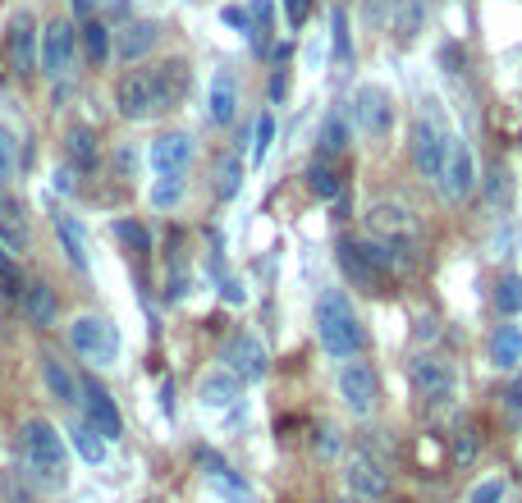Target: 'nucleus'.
<instances>
[{
  "label": "nucleus",
  "mask_w": 522,
  "mask_h": 503,
  "mask_svg": "<svg viewBox=\"0 0 522 503\" xmlns=\"http://www.w3.org/2000/svg\"><path fill=\"white\" fill-rule=\"evenodd\" d=\"M445 439H449V444H454V462H458V467H468V462L477 458L481 435H477V430H472V426H458L454 435H445Z\"/></svg>",
  "instance_id": "4c0bfd02"
},
{
  "label": "nucleus",
  "mask_w": 522,
  "mask_h": 503,
  "mask_svg": "<svg viewBox=\"0 0 522 503\" xmlns=\"http://www.w3.org/2000/svg\"><path fill=\"white\" fill-rule=\"evenodd\" d=\"M106 5H115V0H106ZM120 5H124V0H120Z\"/></svg>",
  "instance_id": "864d4df0"
},
{
  "label": "nucleus",
  "mask_w": 522,
  "mask_h": 503,
  "mask_svg": "<svg viewBox=\"0 0 522 503\" xmlns=\"http://www.w3.org/2000/svg\"><path fill=\"white\" fill-rule=\"evenodd\" d=\"M339 252V266H344V275L353 279V284H362V289H376V284H385V279L394 275V252L385 243H376V238H344V243L335 247Z\"/></svg>",
  "instance_id": "39448f33"
},
{
  "label": "nucleus",
  "mask_w": 522,
  "mask_h": 503,
  "mask_svg": "<svg viewBox=\"0 0 522 503\" xmlns=\"http://www.w3.org/2000/svg\"><path fill=\"white\" fill-rule=\"evenodd\" d=\"M55 188H60V193H69V188H74V179H69V170H55Z\"/></svg>",
  "instance_id": "3c124183"
},
{
  "label": "nucleus",
  "mask_w": 522,
  "mask_h": 503,
  "mask_svg": "<svg viewBox=\"0 0 522 503\" xmlns=\"http://www.w3.org/2000/svg\"><path fill=\"white\" fill-rule=\"evenodd\" d=\"M19 462L28 471V481L42 485V490H65L69 485V453H65V439L55 435L51 421L33 417L23 421L19 430Z\"/></svg>",
  "instance_id": "f257e3e1"
},
{
  "label": "nucleus",
  "mask_w": 522,
  "mask_h": 503,
  "mask_svg": "<svg viewBox=\"0 0 522 503\" xmlns=\"http://www.w3.org/2000/svg\"><path fill=\"white\" fill-rule=\"evenodd\" d=\"M225 366L239 375V380H261V375L271 371V357H266L261 339H252V334H229V343H225Z\"/></svg>",
  "instance_id": "2eb2a0df"
},
{
  "label": "nucleus",
  "mask_w": 522,
  "mask_h": 503,
  "mask_svg": "<svg viewBox=\"0 0 522 503\" xmlns=\"http://www.w3.org/2000/svg\"><path fill=\"white\" fill-rule=\"evenodd\" d=\"M486 197H490V206H495V211H509V202H513V179H509V165H490Z\"/></svg>",
  "instance_id": "7c9ffc66"
},
{
  "label": "nucleus",
  "mask_w": 522,
  "mask_h": 503,
  "mask_svg": "<svg viewBox=\"0 0 522 503\" xmlns=\"http://www.w3.org/2000/svg\"><path fill=\"white\" fill-rule=\"evenodd\" d=\"M518 362H522V325H500L490 334V366L518 371Z\"/></svg>",
  "instance_id": "412c9836"
},
{
  "label": "nucleus",
  "mask_w": 522,
  "mask_h": 503,
  "mask_svg": "<svg viewBox=\"0 0 522 503\" xmlns=\"http://www.w3.org/2000/svg\"><path fill=\"white\" fill-rule=\"evenodd\" d=\"M0 293L23 298V279H19V270H14V261H10V252H5V247H0Z\"/></svg>",
  "instance_id": "a19ab883"
},
{
  "label": "nucleus",
  "mask_w": 522,
  "mask_h": 503,
  "mask_svg": "<svg viewBox=\"0 0 522 503\" xmlns=\"http://www.w3.org/2000/svg\"><path fill=\"white\" fill-rule=\"evenodd\" d=\"M10 60H14V74H33L37 69V28H33V14H14L10 23Z\"/></svg>",
  "instance_id": "a211bd4d"
},
{
  "label": "nucleus",
  "mask_w": 522,
  "mask_h": 503,
  "mask_svg": "<svg viewBox=\"0 0 522 503\" xmlns=\"http://www.w3.org/2000/svg\"><path fill=\"white\" fill-rule=\"evenodd\" d=\"M188 161H193V138H188V133H161V138L147 147L152 174H184Z\"/></svg>",
  "instance_id": "dca6fc26"
},
{
  "label": "nucleus",
  "mask_w": 522,
  "mask_h": 503,
  "mask_svg": "<svg viewBox=\"0 0 522 503\" xmlns=\"http://www.w3.org/2000/svg\"><path fill=\"white\" fill-rule=\"evenodd\" d=\"M330 46H335V65L348 69V60H353V42H348V14L344 10L330 14Z\"/></svg>",
  "instance_id": "72a5a7b5"
},
{
  "label": "nucleus",
  "mask_w": 522,
  "mask_h": 503,
  "mask_svg": "<svg viewBox=\"0 0 522 503\" xmlns=\"http://www.w3.org/2000/svg\"><path fill=\"white\" fill-rule=\"evenodd\" d=\"M179 193H184V174H156V183H152V206H174L179 202Z\"/></svg>",
  "instance_id": "e433bc0d"
},
{
  "label": "nucleus",
  "mask_w": 522,
  "mask_h": 503,
  "mask_svg": "<svg viewBox=\"0 0 522 503\" xmlns=\"http://www.w3.org/2000/svg\"><path fill=\"white\" fill-rule=\"evenodd\" d=\"M65 156L78 170H92V165H97V138H92L87 124H74V129L65 133Z\"/></svg>",
  "instance_id": "bb28decb"
},
{
  "label": "nucleus",
  "mask_w": 522,
  "mask_h": 503,
  "mask_svg": "<svg viewBox=\"0 0 522 503\" xmlns=\"http://www.w3.org/2000/svg\"><path fill=\"white\" fill-rule=\"evenodd\" d=\"M197 398H202V407H211V412H225V407H234L243 398V380L229 371V366H216V371L202 375Z\"/></svg>",
  "instance_id": "f3484780"
},
{
  "label": "nucleus",
  "mask_w": 522,
  "mask_h": 503,
  "mask_svg": "<svg viewBox=\"0 0 522 503\" xmlns=\"http://www.w3.org/2000/svg\"><path fill=\"white\" fill-rule=\"evenodd\" d=\"M83 46H87V55H92V60H110V28L106 23H97V19H87L83 23Z\"/></svg>",
  "instance_id": "c9c22d12"
},
{
  "label": "nucleus",
  "mask_w": 522,
  "mask_h": 503,
  "mask_svg": "<svg viewBox=\"0 0 522 503\" xmlns=\"http://www.w3.org/2000/svg\"><path fill=\"white\" fill-rule=\"evenodd\" d=\"M307 14H312V0H284V19L294 23V28L307 19Z\"/></svg>",
  "instance_id": "49530a36"
},
{
  "label": "nucleus",
  "mask_w": 522,
  "mask_h": 503,
  "mask_svg": "<svg viewBox=\"0 0 522 503\" xmlns=\"http://www.w3.org/2000/svg\"><path fill=\"white\" fill-rule=\"evenodd\" d=\"M69 5H74V14H83V19H87V14H92V10H97V5H101V0H69Z\"/></svg>",
  "instance_id": "8fccbe9b"
},
{
  "label": "nucleus",
  "mask_w": 522,
  "mask_h": 503,
  "mask_svg": "<svg viewBox=\"0 0 522 503\" xmlns=\"http://www.w3.org/2000/svg\"><path fill=\"white\" fill-rule=\"evenodd\" d=\"M495 311L500 316H518L522 311V275H504L495 284Z\"/></svg>",
  "instance_id": "473e14b6"
},
{
  "label": "nucleus",
  "mask_w": 522,
  "mask_h": 503,
  "mask_svg": "<svg viewBox=\"0 0 522 503\" xmlns=\"http://www.w3.org/2000/svg\"><path fill=\"white\" fill-rule=\"evenodd\" d=\"M307 188H312L316 197H326V202H335V197L344 193V179H339V170H335V165L316 156V161L307 165Z\"/></svg>",
  "instance_id": "c85d7f7f"
},
{
  "label": "nucleus",
  "mask_w": 522,
  "mask_h": 503,
  "mask_svg": "<svg viewBox=\"0 0 522 503\" xmlns=\"http://www.w3.org/2000/svg\"><path fill=\"white\" fill-rule=\"evenodd\" d=\"M518 481H522V458H518Z\"/></svg>",
  "instance_id": "603ef678"
},
{
  "label": "nucleus",
  "mask_w": 522,
  "mask_h": 503,
  "mask_svg": "<svg viewBox=\"0 0 522 503\" xmlns=\"http://www.w3.org/2000/svg\"><path fill=\"white\" fill-rule=\"evenodd\" d=\"M239 183H243V165H239V156L229 151V156H220V165H216V188H220V197H239Z\"/></svg>",
  "instance_id": "f704fd0d"
},
{
  "label": "nucleus",
  "mask_w": 522,
  "mask_h": 503,
  "mask_svg": "<svg viewBox=\"0 0 522 503\" xmlns=\"http://www.w3.org/2000/svg\"><path fill=\"white\" fill-rule=\"evenodd\" d=\"M435 60H440V69H449V74H458V69H463V51H458L454 42L440 46V51H435Z\"/></svg>",
  "instance_id": "a18cd8bd"
},
{
  "label": "nucleus",
  "mask_w": 522,
  "mask_h": 503,
  "mask_svg": "<svg viewBox=\"0 0 522 503\" xmlns=\"http://www.w3.org/2000/svg\"><path fill=\"white\" fill-rule=\"evenodd\" d=\"M344 485H348V494H353V499L376 503V499H385V494H390V471H385L381 458H371L367 449H353L344 458Z\"/></svg>",
  "instance_id": "1a4fd4ad"
},
{
  "label": "nucleus",
  "mask_w": 522,
  "mask_h": 503,
  "mask_svg": "<svg viewBox=\"0 0 522 503\" xmlns=\"http://www.w3.org/2000/svg\"><path fill=\"white\" fill-rule=\"evenodd\" d=\"M55 234H60V243H65V257L74 261L78 270L92 266V257H87V238H83V225H78L74 215H55Z\"/></svg>",
  "instance_id": "b1692460"
},
{
  "label": "nucleus",
  "mask_w": 522,
  "mask_h": 503,
  "mask_svg": "<svg viewBox=\"0 0 522 503\" xmlns=\"http://www.w3.org/2000/svg\"><path fill=\"white\" fill-rule=\"evenodd\" d=\"M353 124H358V133H362V138H371V142L390 138V129H394L390 92L376 87V83H362L358 92H353Z\"/></svg>",
  "instance_id": "0eeeda50"
},
{
  "label": "nucleus",
  "mask_w": 522,
  "mask_h": 503,
  "mask_svg": "<svg viewBox=\"0 0 522 503\" xmlns=\"http://www.w3.org/2000/svg\"><path fill=\"white\" fill-rule=\"evenodd\" d=\"M174 69L179 65H161V69H129L115 83V106L124 119H152L161 110H170L174 101Z\"/></svg>",
  "instance_id": "7ed1b4c3"
},
{
  "label": "nucleus",
  "mask_w": 522,
  "mask_h": 503,
  "mask_svg": "<svg viewBox=\"0 0 522 503\" xmlns=\"http://www.w3.org/2000/svg\"><path fill=\"white\" fill-rule=\"evenodd\" d=\"M271 147H275V115H271V110H261V115L252 119V165L266 161Z\"/></svg>",
  "instance_id": "c756f323"
},
{
  "label": "nucleus",
  "mask_w": 522,
  "mask_h": 503,
  "mask_svg": "<svg viewBox=\"0 0 522 503\" xmlns=\"http://www.w3.org/2000/svg\"><path fill=\"white\" fill-rule=\"evenodd\" d=\"M234 115H239V83L229 69H216V78H211V119L229 124Z\"/></svg>",
  "instance_id": "4be33fe9"
},
{
  "label": "nucleus",
  "mask_w": 522,
  "mask_h": 503,
  "mask_svg": "<svg viewBox=\"0 0 522 503\" xmlns=\"http://www.w3.org/2000/svg\"><path fill=\"white\" fill-rule=\"evenodd\" d=\"M69 444L78 449V458H83L87 467H101V462H106V439L87 426V421H74V426H69Z\"/></svg>",
  "instance_id": "a878e982"
},
{
  "label": "nucleus",
  "mask_w": 522,
  "mask_h": 503,
  "mask_svg": "<svg viewBox=\"0 0 522 503\" xmlns=\"http://www.w3.org/2000/svg\"><path fill=\"white\" fill-rule=\"evenodd\" d=\"M445 156H449V133H445V124L426 110V115L413 124V161H417V170H422L426 179L440 183V174H445Z\"/></svg>",
  "instance_id": "9d476101"
},
{
  "label": "nucleus",
  "mask_w": 522,
  "mask_h": 503,
  "mask_svg": "<svg viewBox=\"0 0 522 503\" xmlns=\"http://www.w3.org/2000/svg\"><path fill=\"white\" fill-rule=\"evenodd\" d=\"M284 87H289V78H284V69H280V74L271 78V101H280V97H284Z\"/></svg>",
  "instance_id": "09e8293b"
},
{
  "label": "nucleus",
  "mask_w": 522,
  "mask_h": 503,
  "mask_svg": "<svg viewBox=\"0 0 522 503\" xmlns=\"http://www.w3.org/2000/svg\"><path fill=\"white\" fill-rule=\"evenodd\" d=\"M500 499H504V481H500V476H490V481L472 485V494H468V503H500Z\"/></svg>",
  "instance_id": "79ce46f5"
},
{
  "label": "nucleus",
  "mask_w": 522,
  "mask_h": 503,
  "mask_svg": "<svg viewBox=\"0 0 522 503\" xmlns=\"http://www.w3.org/2000/svg\"><path fill=\"white\" fill-rule=\"evenodd\" d=\"M408 380H413V389L426 398V403H449L454 389H458L454 362H445V357H435V353L408 357Z\"/></svg>",
  "instance_id": "6e6552de"
},
{
  "label": "nucleus",
  "mask_w": 522,
  "mask_h": 503,
  "mask_svg": "<svg viewBox=\"0 0 522 503\" xmlns=\"http://www.w3.org/2000/svg\"><path fill=\"white\" fill-rule=\"evenodd\" d=\"M252 19L261 23V33H271V19H275V10H271V0H252Z\"/></svg>",
  "instance_id": "de8ad7c7"
},
{
  "label": "nucleus",
  "mask_w": 522,
  "mask_h": 503,
  "mask_svg": "<svg viewBox=\"0 0 522 503\" xmlns=\"http://www.w3.org/2000/svg\"><path fill=\"white\" fill-rule=\"evenodd\" d=\"M74 51H78V42H74V28H69L65 19H51L42 28V74L46 78H65L69 74V65H74Z\"/></svg>",
  "instance_id": "4468645a"
},
{
  "label": "nucleus",
  "mask_w": 522,
  "mask_h": 503,
  "mask_svg": "<svg viewBox=\"0 0 522 503\" xmlns=\"http://www.w3.org/2000/svg\"><path fill=\"white\" fill-rule=\"evenodd\" d=\"M335 385H339V398H344V407L353 412V417H371V407H376V398H381L371 362H358V357H348V362L339 366Z\"/></svg>",
  "instance_id": "f8f14e48"
},
{
  "label": "nucleus",
  "mask_w": 522,
  "mask_h": 503,
  "mask_svg": "<svg viewBox=\"0 0 522 503\" xmlns=\"http://www.w3.org/2000/svg\"><path fill=\"white\" fill-rule=\"evenodd\" d=\"M316 339L335 362H348V357H358L367 348V330H362L358 311L339 289H326L316 298Z\"/></svg>",
  "instance_id": "f03ea898"
},
{
  "label": "nucleus",
  "mask_w": 522,
  "mask_h": 503,
  "mask_svg": "<svg viewBox=\"0 0 522 503\" xmlns=\"http://www.w3.org/2000/svg\"><path fill=\"white\" fill-rule=\"evenodd\" d=\"M504 417H509V421H522V371H518V380L504 389Z\"/></svg>",
  "instance_id": "c03bdc74"
},
{
  "label": "nucleus",
  "mask_w": 522,
  "mask_h": 503,
  "mask_svg": "<svg viewBox=\"0 0 522 503\" xmlns=\"http://www.w3.org/2000/svg\"><path fill=\"white\" fill-rule=\"evenodd\" d=\"M78 403H83V421L97 430L101 439H120L124 435L120 407H115V398L106 394V385H97L92 375H87V380H78Z\"/></svg>",
  "instance_id": "ddd939ff"
},
{
  "label": "nucleus",
  "mask_w": 522,
  "mask_h": 503,
  "mask_svg": "<svg viewBox=\"0 0 522 503\" xmlns=\"http://www.w3.org/2000/svg\"><path fill=\"white\" fill-rule=\"evenodd\" d=\"M362 220H367V238H376V243L390 247L394 261H413L417 257V247H422V220H417V211L408 202H394V197L371 202Z\"/></svg>",
  "instance_id": "20e7f679"
},
{
  "label": "nucleus",
  "mask_w": 522,
  "mask_h": 503,
  "mask_svg": "<svg viewBox=\"0 0 522 503\" xmlns=\"http://www.w3.org/2000/svg\"><path fill=\"white\" fill-rule=\"evenodd\" d=\"M14 170H19V142L10 129H0V183L14 179Z\"/></svg>",
  "instance_id": "58836bf2"
},
{
  "label": "nucleus",
  "mask_w": 522,
  "mask_h": 503,
  "mask_svg": "<svg viewBox=\"0 0 522 503\" xmlns=\"http://www.w3.org/2000/svg\"><path fill=\"white\" fill-rule=\"evenodd\" d=\"M28 243H33V234H28V220H23V211H19V206L0 202V247H5L10 257H23V252H28Z\"/></svg>",
  "instance_id": "5701e85b"
},
{
  "label": "nucleus",
  "mask_w": 522,
  "mask_h": 503,
  "mask_svg": "<svg viewBox=\"0 0 522 503\" xmlns=\"http://www.w3.org/2000/svg\"><path fill=\"white\" fill-rule=\"evenodd\" d=\"M42 380H46V389H51V398H60V403H78V380L65 371L60 357H51V353L42 357Z\"/></svg>",
  "instance_id": "393cba45"
},
{
  "label": "nucleus",
  "mask_w": 522,
  "mask_h": 503,
  "mask_svg": "<svg viewBox=\"0 0 522 503\" xmlns=\"http://www.w3.org/2000/svg\"><path fill=\"white\" fill-rule=\"evenodd\" d=\"M110 234L120 238V243H129L133 252H142V247L152 243V238H147V229H142L138 220H115V229H110Z\"/></svg>",
  "instance_id": "ea45409f"
},
{
  "label": "nucleus",
  "mask_w": 522,
  "mask_h": 503,
  "mask_svg": "<svg viewBox=\"0 0 522 503\" xmlns=\"http://www.w3.org/2000/svg\"><path fill=\"white\" fill-rule=\"evenodd\" d=\"M156 37H161V28H156L152 19H138V23H124L120 28V37H115V55H120V60H142V55L152 51L156 46Z\"/></svg>",
  "instance_id": "6ab92c4d"
},
{
  "label": "nucleus",
  "mask_w": 522,
  "mask_h": 503,
  "mask_svg": "<svg viewBox=\"0 0 522 503\" xmlns=\"http://www.w3.org/2000/svg\"><path fill=\"white\" fill-rule=\"evenodd\" d=\"M344 147H348V119L339 115V110H330L326 124H321V138H316V156L330 161V156H339Z\"/></svg>",
  "instance_id": "cd10ccee"
},
{
  "label": "nucleus",
  "mask_w": 522,
  "mask_h": 503,
  "mask_svg": "<svg viewBox=\"0 0 522 503\" xmlns=\"http://www.w3.org/2000/svg\"><path fill=\"white\" fill-rule=\"evenodd\" d=\"M69 343L92 366H115V357H120V334L106 316H74L69 321Z\"/></svg>",
  "instance_id": "423d86ee"
},
{
  "label": "nucleus",
  "mask_w": 522,
  "mask_h": 503,
  "mask_svg": "<svg viewBox=\"0 0 522 503\" xmlns=\"http://www.w3.org/2000/svg\"><path fill=\"white\" fill-rule=\"evenodd\" d=\"M220 23H229V28H239V33H248V37H252V28H257L243 5H225V10H220Z\"/></svg>",
  "instance_id": "37998d69"
},
{
  "label": "nucleus",
  "mask_w": 522,
  "mask_h": 503,
  "mask_svg": "<svg viewBox=\"0 0 522 503\" xmlns=\"http://www.w3.org/2000/svg\"><path fill=\"white\" fill-rule=\"evenodd\" d=\"M426 19V5L422 0H394V33L399 37H413Z\"/></svg>",
  "instance_id": "2f4dec72"
},
{
  "label": "nucleus",
  "mask_w": 522,
  "mask_h": 503,
  "mask_svg": "<svg viewBox=\"0 0 522 503\" xmlns=\"http://www.w3.org/2000/svg\"><path fill=\"white\" fill-rule=\"evenodd\" d=\"M19 302H23V311H28V321L33 325H51L55 316H60V302H55V289L46 284V279H28Z\"/></svg>",
  "instance_id": "aec40b11"
},
{
  "label": "nucleus",
  "mask_w": 522,
  "mask_h": 503,
  "mask_svg": "<svg viewBox=\"0 0 522 503\" xmlns=\"http://www.w3.org/2000/svg\"><path fill=\"white\" fill-rule=\"evenodd\" d=\"M440 197H445L449 206H463L472 197V188H477V161H472V151L463 138H449V156H445V174H440Z\"/></svg>",
  "instance_id": "9b49d317"
}]
</instances>
